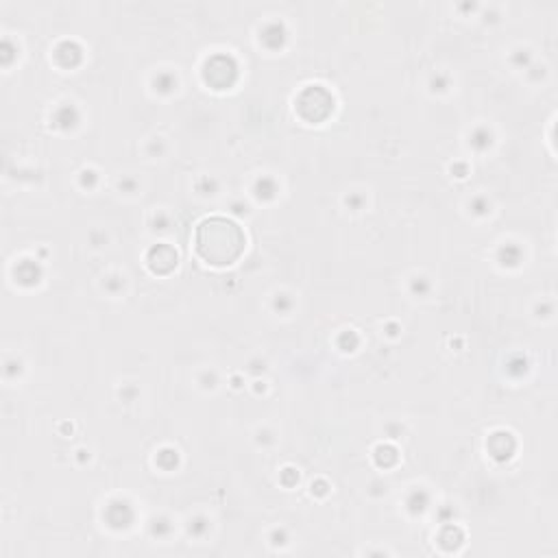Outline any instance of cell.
Here are the masks:
<instances>
[{"label": "cell", "instance_id": "cell-1", "mask_svg": "<svg viewBox=\"0 0 558 558\" xmlns=\"http://www.w3.org/2000/svg\"><path fill=\"white\" fill-rule=\"evenodd\" d=\"M196 251L209 264H231L244 251V233L227 218H207L196 229Z\"/></svg>", "mask_w": 558, "mask_h": 558}]
</instances>
